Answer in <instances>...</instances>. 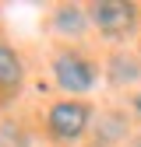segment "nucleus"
<instances>
[{"label":"nucleus","instance_id":"obj_1","mask_svg":"<svg viewBox=\"0 0 141 147\" xmlns=\"http://www.w3.org/2000/svg\"><path fill=\"white\" fill-rule=\"evenodd\" d=\"M92 21L102 35L110 39H120L127 35L134 25V7L131 4H120V0H102V4H92Z\"/></svg>","mask_w":141,"mask_h":147},{"label":"nucleus","instance_id":"obj_7","mask_svg":"<svg viewBox=\"0 0 141 147\" xmlns=\"http://www.w3.org/2000/svg\"><path fill=\"white\" fill-rule=\"evenodd\" d=\"M138 147H141V140H138Z\"/></svg>","mask_w":141,"mask_h":147},{"label":"nucleus","instance_id":"obj_3","mask_svg":"<svg viewBox=\"0 0 141 147\" xmlns=\"http://www.w3.org/2000/svg\"><path fill=\"white\" fill-rule=\"evenodd\" d=\"M53 74H57V84L64 91H88L92 88V67H88L81 56H70V53L57 56Z\"/></svg>","mask_w":141,"mask_h":147},{"label":"nucleus","instance_id":"obj_2","mask_svg":"<svg viewBox=\"0 0 141 147\" xmlns=\"http://www.w3.org/2000/svg\"><path fill=\"white\" fill-rule=\"evenodd\" d=\"M85 126H88V105H81V102H60V105L49 109V130H53V137L74 140V137L85 133Z\"/></svg>","mask_w":141,"mask_h":147},{"label":"nucleus","instance_id":"obj_6","mask_svg":"<svg viewBox=\"0 0 141 147\" xmlns=\"http://www.w3.org/2000/svg\"><path fill=\"white\" fill-rule=\"evenodd\" d=\"M134 105H138V109H141V95H138V98H134Z\"/></svg>","mask_w":141,"mask_h":147},{"label":"nucleus","instance_id":"obj_4","mask_svg":"<svg viewBox=\"0 0 141 147\" xmlns=\"http://www.w3.org/2000/svg\"><path fill=\"white\" fill-rule=\"evenodd\" d=\"M18 81H21V63L7 46H0V88H11Z\"/></svg>","mask_w":141,"mask_h":147},{"label":"nucleus","instance_id":"obj_5","mask_svg":"<svg viewBox=\"0 0 141 147\" xmlns=\"http://www.w3.org/2000/svg\"><path fill=\"white\" fill-rule=\"evenodd\" d=\"M57 28H60V32H78V28H81V11L64 7V11L57 14Z\"/></svg>","mask_w":141,"mask_h":147}]
</instances>
